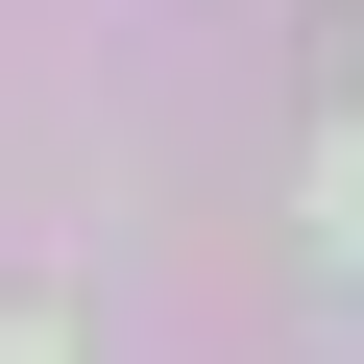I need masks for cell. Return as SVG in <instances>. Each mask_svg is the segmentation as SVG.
I'll return each instance as SVG.
<instances>
[{"instance_id": "1", "label": "cell", "mask_w": 364, "mask_h": 364, "mask_svg": "<svg viewBox=\"0 0 364 364\" xmlns=\"http://www.w3.org/2000/svg\"><path fill=\"white\" fill-rule=\"evenodd\" d=\"M316 243H340V267H364V122H340V146H316Z\"/></svg>"}, {"instance_id": "2", "label": "cell", "mask_w": 364, "mask_h": 364, "mask_svg": "<svg viewBox=\"0 0 364 364\" xmlns=\"http://www.w3.org/2000/svg\"><path fill=\"white\" fill-rule=\"evenodd\" d=\"M0 364H73V340H25V316H0Z\"/></svg>"}]
</instances>
